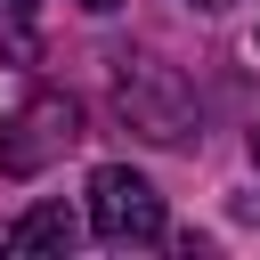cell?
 Returning a JSON list of instances; mask_svg holds the SVG:
<instances>
[{"mask_svg":"<svg viewBox=\"0 0 260 260\" xmlns=\"http://www.w3.org/2000/svg\"><path fill=\"white\" fill-rule=\"evenodd\" d=\"M89 228H98V244H114V252L162 244V195H154L138 171L98 162V171H89Z\"/></svg>","mask_w":260,"mask_h":260,"instance_id":"1","label":"cell"},{"mask_svg":"<svg viewBox=\"0 0 260 260\" xmlns=\"http://www.w3.org/2000/svg\"><path fill=\"white\" fill-rule=\"evenodd\" d=\"M73 138H81V106H73V98H57V89H41V98L0 130V171H8V179H32V171H41V162H57Z\"/></svg>","mask_w":260,"mask_h":260,"instance_id":"2","label":"cell"},{"mask_svg":"<svg viewBox=\"0 0 260 260\" xmlns=\"http://www.w3.org/2000/svg\"><path fill=\"white\" fill-rule=\"evenodd\" d=\"M122 114H130L146 138H162V146H179V138L195 130L187 81H179L171 65H154V57H130V65H122Z\"/></svg>","mask_w":260,"mask_h":260,"instance_id":"3","label":"cell"},{"mask_svg":"<svg viewBox=\"0 0 260 260\" xmlns=\"http://www.w3.org/2000/svg\"><path fill=\"white\" fill-rule=\"evenodd\" d=\"M65 244H73V211L65 203H41V211H24L0 236V252H65Z\"/></svg>","mask_w":260,"mask_h":260,"instance_id":"4","label":"cell"},{"mask_svg":"<svg viewBox=\"0 0 260 260\" xmlns=\"http://www.w3.org/2000/svg\"><path fill=\"white\" fill-rule=\"evenodd\" d=\"M73 8H89V16H106V8H122V0H73Z\"/></svg>","mask_w":260,"mask_h":260,"instance_id":"5","label":"cell"},{"mask_svg":"<svg viewBox=\"0 0 260 260\" xmlns=\"http://www.w3.org/2000/svg\"><path fill=\"white\" fill-rule=\"evenodd\" d=\"M252 162H260V130H252Z\"/></svg>","mask_w":260,"mask_h":260,"instance_id":"6","label":"cell"},{"mask_svg":"<svg viewBox=\"0 0 260 260\" xmlns=\"http://www.w3.org/2000/svg\"><path fill=\"white\" fill-rule=\"evenodd\" d=\"M195 8H228V0H195Z\"/></svg>","mask_w":260,"mask_h":260,"instance_id":"7","label":"cell"},{"mask_svg":"<svg viewBox=\"0 0 260 260\" xmlns=\"http://www.w3.org/2000/svg\"><path fill=\"white\" fill-rule=\"evenodd\" d=\"M8 8H32V0H8Z\"/></svg>","mask_w":260,"mask_h":260,"instance_id":"8","label":"cell"}]
</instances>
